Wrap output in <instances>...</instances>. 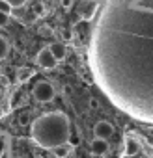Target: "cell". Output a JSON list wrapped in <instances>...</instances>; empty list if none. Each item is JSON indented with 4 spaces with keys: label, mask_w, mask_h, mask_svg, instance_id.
Here are the masks:
<instances>
[{
    "label": "cell",
    "mask_w": 153,
    "mask_h": 158,
    "mask_svg": "<svg viewBox=\"0 0 153 158\" xmlns=\"http://www.w3.org/2000/svg\"><path fill=\"white\" fill-rule=\"evenodd\" d=\"M30 136L37 145H41L45 149H54L58 145H63L71 138L69 119L63 112L43 114L32 121Z\"/></svg>",
    "instance_id": "2"
},
{
    "label": "cell",
    "mask_w": 153,
    "mask_h": 158,
    "mask_svg": "<svg viewBox=\"0 0 153 158\" xmlns=\"http://www.w3.org/2000/svg\"><path fill=\"white\" fill-rule=\"evenodd\" d=\"M8 17H10V15H6V13L0 11V26H6V24H8Z\"/></svg>",
    "instance_id": "17"
},
{
    "label": "cell",
    "mask_w": 153,
    "mask_h": 158,
    "mask_svg": "<svg viewBox=\"0 0 153 158\" xmlns=\"http://www.w3.org/2000/svg\"><path fill=\"white\" fill-rule=\"evenodd\" d=\"M34 10H36V13H37L39 17H43V15L47 13V11H45V6H43V4H37V6H36Z\"/></svg>",
    "instance_id": "16"
},
{
    "label": "cell",
    "mask_w": 153,
    "mask_h": 158,
    "mask_svg": "<svg viewBox=\"0 0 153 158\" xmlns=\"http://www.w3.org/2000/svg\"><path fill=\"white\" fill-rule=\"evenodd\" d=\"M6 2H8L11 8H21V6L26 4V0H6Z\"/></svg>",
    "instance_id": "15"
},
{
    "label": "cell",
    "mask_w": 153,
    "mask_h": 158,
    "mask_svg": "<svg viewBox=\"0 0 153 158\" xmlns=\"http://www.w3.org/2000/svg\"><path fill=\"white\" fill-rule=\"evenodd\" d=\"M88 61L118 108L153 123V0H103L92 21Z\"/></svg>",
    "instance_id": "1"
},
{
    "label": "cell",
    "mask_w": 153,
    "mask_h": 158,
    "mask_svg": "<svg viewBox=\"0 0 153 158\" xmlns=\"http://www.w3.org/2000/svg\"><path fill=\"white\" fill-rule=\"evenodd\" d=\"M90 151H92V154H95V156H103V154H107V152H108V143H107V139L94 138L92 143H90Z\"/></svg>",
    "instance_id": "6"
},
{
    "label": "cell",
    "mask_w": 153,
    "mask_h": 158,
    "mask_svg": "<svg viewBox=\"0 0 153 158\" xmlns=\"http://www.w3.org/2000/svg\"><path fill=\"white\" fill-rule=\"evenodd\" d=\"M49 48H50V52L54 54V58H56L58 61H60V60H63V58H65V54H67L65 45H63V43H58V41L50 43V45H49Z\"/></svg>",
    "instance_id": "7"
},
{
    "label": "cell",
    "mask_w": 153,
    "mask_h": 158,
    "mask_svg": "<svg viewBox=\"0 0 153 158\" xmlns=\"http://www.w3.org/2000/svg\"><path fill=\"white\" fill-rule=\"evenodd\" d=\"M94 134H95V138L108 139V138L114 136V127H112V123H108V121H99V123H95V127H94Z\"/></svg>",
    "instance_id": "5"
},
{
    "label": "cell",
    "mask_w": 153,
    "mask_h": 158,
    "mask_svg": "<svg viewBox=\"0 0 153 158\" xmlns=\"http://www.w3.org/2000/svg\"><path fill=\"white\" fill-rule=\"evenodd\" d=\"M50 151H52V154H54L56 158H67L69 152H71V143L67 141V143H63V145H58V147L50 149Z\"/></svg>",
    "instance_id": "8"
},
{
    "label": "cell",
    "mask_w": 153,
    "mask_h": 158,
    "mask_svg": "<svg viewBox=\"0 0 153 158\" xmlns=\"http://www.w3.org/2000/svg\"><path fill=\"white\" fill-rule=\"evenodd\" d=\"M95 10H97V4H95V2H90V4L86 6V10L81 13L82 21H90V19H92V15H95Z\"/></svg>",
    "instance_id": "11"
},
{
    "label": "cell",
    "mask_w": 153,
    "mask_h": 158,
    "mask_svg": "<svg viewBox=\"0 0 153 158\" xmlns=\"http://www.w3.org/2000/svg\"><path fill=\"white\" fill-rule=\"evenodd\" d=\"M32 74H34V71L30 67H19L17 69V80L19 82H28L32 78Z\"/></svg>",
    "instance_id": "9"
},
{
    "label": "cell",
    "mask_w": 153,
    "mask_h": 158,
    "mask_svg": "<svg viewBox=\"0 0 153 158\" xmlns=\"http://www.w3.org/2000/svg\"><path fill=\"white\" fill-rule=\"evenodd\" d=\"M32 95H34V99H36L37 102H50V101L54 99L56 91H54V86H52L50 82L41 80V82H37V84L34 86Z\"/></svg>",
    "instance_id": "3"
},
{
    "label": "cell",
    "mask_w": 153,
    "mask_h": 158,
    "mask_svg": "<svg viewBox=\"0 0 153 158\" xmlns=\"http://www.w3.org/2000/svg\"><path fill=\"white\" fill-rule=\"evenodd\" d=\"M62 8L63 10H71L73 8V0H62Z\"/></svg>",
    "instance_id": "18"
},
{
    "label": "cell",
    "mask_w": 153,
    "mask_h": 158,
    "mask_svg": "<svg viewBox=\"0 0 153 158\" xmlns=\"http://www.w3.org/2000/svg\"><path fill=\"white\" fill-rule=\"evenodd\" d=\"M36 61H37V65L41 67V69H54L56 65H58V60L54 58V54L50 52V48L49 47H45V48H41L39 52H37V58H36Z\"/></svg>",
    "instance_id": "4"
},
{
    "label": "cell",
    "mask_w": 153,
    "mask_h": 158,
    "mask_svg": "<svg viewBox=\"0 0 153 158\" xmlns=\"http://www.w3.org/2000/svg\"><path fill=\"white\" fill-rule=\"evenodd\" d=\"M0 11H2V13H6V15H10L11 11H13V8L6 2V0H0Z\"/></svg>",
    "instance_id": "14"
},
{
    "label": "cell",
    "mask_w": 153,
    "mask_h": 158,
    "mask_svg": "<svg viewBox=\"0 0 153 158\" xmlns=\"http://www.w3.org/2000/svg\"><path fill=\"white\" fill-rule=\"evenodd\" d=\"M136 152H138V143H136V139L127 138V139H125V156H134Z\"/></svg>",
    "instance_id": "10"
},
{
    "label": "cell",
    "mask_w": 153,
    "mask_h": 158,
    "mask_svg": "<svg viewBox=\"0 0 153 158\" xmlns=\"http://www.w3.org/2000/svg\"><path fill=\"white\" fill-rule=\"evenodd\" d=\"M17 121H19L21 127H30V125H32V117H30V114H21Z\"/></svg>",
    "instance_id": "13"
},
{
    "label": "cell",
    "mask_w": 153,
    "mask_h": 158,
    "mask_svg": "<svg viewBox=\"0 0 153 158\" xmlns=\"http://www.w3.org/2000/svg\"><path fill=\"white\" fill-rule=\"evenodd\" d=\"M8 52H10V43H8L6 37L0 35V60H4L8 56Z\"/></svg>",
    "instance_id": "12"
},
{
    "label": "cell",
    "mask_w": 153,
    "mask_h": 158,
    "mask_svg": "<svg viewBox=\"0 0 153 158\" xmlns=\"http://www.w3.org/2000/svg\"><path fill=\"white\" fill-rule=\"evenodd\" d=\"M90 106L92 108H99V101L97 99H90Z\"/></svg>",
    "instance_id": "19"
}]
</instances>
